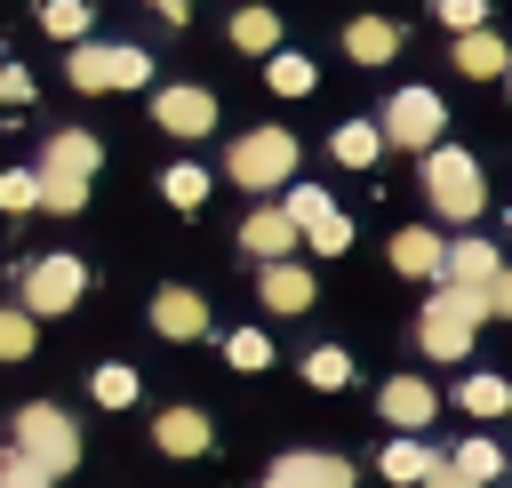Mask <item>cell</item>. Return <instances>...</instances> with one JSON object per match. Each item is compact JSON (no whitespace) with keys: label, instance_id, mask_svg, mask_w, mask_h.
Segmentation results:
<instances>
[{"label":"cell","instance_id":"obj_1","mask_svg":"<svg viewBox=\"0 0 512 488\" xmlns=\"http://www.w3.org/2000/svg\"><path fill=\"white\" fill-rule=\"evenodd\" d=\"M8 448H16L40 480H64V472L80 464V424H72L56 400H24L16 424H8Z\"/></svg>","mask_w":512,"mask_h":488},{"label":"cell","instance_id":"obj_2","mask_svg":"<svg viewBox=\"0 0 512 488\" xmlns=\"http://www.w3.org/2000/svg\"><path fill=\"white\" fill-rule=\"evenodd\" d=\"M480 320H488V296H480V288L440 280V288L424 296V312H416V344H424V360H464Z\"/></svg>","mask_w":512,"mask_h":488},{"label":"cell","instance_id":"obj_3","mask_svg":"<svg viewBox=\"0 0 512 488\" xmlns=\"http://www.w3.org/2000/svg\"><path fill=\"white\" fill-rule=\"evenodd\" d=\"M296 160H304L296 128H248V136H232L224 176H232L240 192H288V184H296Z\"/></svg>","mask_w":512,"mask_h":488},{"label":"cell","instance_id":"obj_4","mask_svg":"<svg viewBox=\"0 0 512 488\" xmlns=\"http://www.w3.org/2000/svg\"><path fill=\"white\" fill-rule=\"evenodd\" d=\"M376 128H384V152H416V160H424V152L440 144V128H448V104H440V88L408 80V88H392V96H384Z\"/></svg>","mask_w":512,"mask_h":488},{"label":"cell","instance_id":"obj_5","mask_svg":"<svg viewBox=\"0 0 512 488\" xmlns=\"http://www.w3.org/2000/svg\"><path fill=\"white\" fill-rule=\"evenodd\" d=\"M424 200L448 216V224H472L488 208V184H480V160L464 144H432L424 152Z\"/></svg>","mask_w":512,"mask_h":488},{"label":"cell","instance_id":"obj_6","mask_svg":"<svg viewBox=\"0 0 512 488\" xmlns=\"http://www.w3.org/2000/svg\"><path fill=\"white\" fill-rule=\"evenodd\" d=\"M64 80H72L80 96L144 88V80H152V56H144V48H128V40H80V48H64Z\"/></svg>","mask_w":512,"mask_h":488},{"label":"cell","instance_id":"obj_7","mask_svg":"<svg viewBox=\"0 0 512 488\" xmlns=\"http://www.w3.org/2000/svg\"><path fill=\"white\" fill-rule=\"evenodd\" d=\"M280 208H288V224H296V240H304L312 256H344V248H352V216H344L320 184H288Z\"/></svg>","mask_w":512,"mask_h":488},{"label":"cell","instance_id":"obj_8","mask_svg":"<svg viewBox=\"0 0 512 488\" xmlns=\"http://www.w3.org/2000/svg\"><path fill=\"white\" fill-rule=\"evenodd\" d=\"M80 296H88V264H80V256L56 248V256H32V264H24V312H32V320L72 312Z\"/></svg>","mask_w":512,"mask_h":488},{"label":"cell","instance_id":"obj_9","mask_svg":"<svg viewBox=\"0 0 512 488\" xmlns=\"http://www.w3.org/2000/svg\"><path fill=\"white\" fill-rule=\"evenodd\" d=\"M152 128H160V136H184V144L216 136V88H200V80L152 88Z\"/></svg>","mask_w":512,"mask_h":488},{"label":"cell","instance_id":"obj_10","mask_svg":"<svg viewBox=\"0 0 512 488\" xmlns=\"http://www.w3.org/2000/svg\"><path fill=\"white\" fill-rule=\"evenodd\" d=\"M376 416H384L400 440H416V432L440 416V392H432L424 376H384V392H376Z\"/></svg>","mask_w":512,"mask_h":488},{"label":"cell","instance_id":"obj_11","mask_svg":"<svg viewBox=\"0 0 512 488\" xmlns=\"http://www.w3.org/2000/svg\"><path fill=\"white\" fill-rule=\"evenodd\" d=\"M256 488H352V464L328 448H288V456H272V472Z\"/></svg>","mask_w":512,"mask_h":488},{"label":"cell","instance_id":"obj_12","mask_svg":"<svg viewBox=\"0 0 512 488\" xmlns=\"http://www.w3.org/2000/svg\"><path fill=\"white\" fill-rule=\"evenodd\" d=\"M96 168H104V144H96V128H48V144H40V176L88 184Z\"/></svg>","mask_w":512,"mask_h":488},{"label":"cell","instance_id":"obj_13","mask_svg":"<svg viewBox=\"0 0 512 488\" xmlns=\"http://www.w3.org/2000/svg\"><path fill=\"white\" fill-rule=\"evenodd\" d=\"M152 328L168 336V344H192V336H208V296L200 288H152Z\"/></svg>","mask_w":512,"mask_h":488},{"label":"cell","instance_id":"obj_14","mask_svg":"<svg viewBox=\"0 0 512 488\" xmlns=\"http://www.w3.org/2000/svg\"><path fill=\"white\" fill-rule=\"evenodd\" d=\"M240 248H248L256 264L296 256V224H288V208H280V200H272V208H248V216H240Z\"/></svg>","mask_w":512,"mask_h":488},{"label":"cell","instance_id":"obj_15","mask_svg":"<svg viewBox=\"0 0 512 488\" xmlns=\"http://www.w3.org/2000/svg\"><path fill=\"white\" fill-rule=\"evenodd\" d=\"M400 40H408V32H400L392 16H352V24H344V56H352L360 72L392 64V56H400Z\"/></svg>","mask_w":512,"mask_h":488},{"label":"cell","instance_id":"obj_16","mask_svg":"<svg viewBox=\"0 0 512 488\" xmlns=\"http://www.w3.org/2000/svg\"><path fill=\"white\" fill-rule=\"evenodd\" d=\"M392 272H408V280H440V272H448V240H440L432 224L392 232Z\"/></svg>","mask_w":512,"mask_h":488},{"label":"cell","instance_id":"obj_17","mask_svg":"<svg viewBox=\"0 0 512 488\" xmlns=\"http://www.w3.org/2000/svg\"><path fill=\"white\" fill-rule=\"evenodd\" d=\"M256 296H264V312H304L320 288H312V272L296 256H280V264H256Z\"/></svg>","mask_w":512,"mask_h":488},{"label":"cell","instance_id":"obj_18","mask_svg":"<svg viewBox=\"0 0 512 488\" xmlns=\"http://www.w3.org/2000/svg\"><path fill=\"white\" fill-rule=\"evenodd\" d=\"M448 64H456L464 80H504V72H512V48H504V40L480 24V32H464V40L448 48Z\"/></svg>","mask_w":512,"mask_h":488},{"label":"cell","instance_id":"obj_19","mask_svg":"<svg viewBox=\"0 0 512 488\" xmlns=\"http://www.w3.org/2000/svg\"><path fill=\"white\" fill-rule=\"evenodd\" d=\"M152 440H160V456H208V416L200 408H160L152 416Z\"/></svg>","mask_w":512,"mask_h":488},{"label":"cell","instance_id":"obj_20","mask_svg":"<svg viewBox=\"0 0 512 488\" xmlns=\"http://www.w3.org/2000/svg\"><path fill=\"white\" fill-rule=\"evenodd\" d=\"M496 272H504V256H496L488 240H472V232H464V240H448V272H440V280H456V288H480V296H488V280H496Z\"/></svg>","mask_w":512,"mask_h":488},{"label":"cell","instance_id":"obj_21","mask_svg":"<svg viewBox=\"0 0 512 488\" xmlns=\"http://www.w3.org/2000/svg\"><path fill=\"white\" fill-rule=\"evenodd\" d=\"M232 48L240 56H280V8H264V0L232 8Z\"/></svg>","mask_w":512,"mask_h":488},{"label":"cell","instance_id":"obj_22","mask_svg":"<svg viewBox=\"0 0 512 488\" xmlns=\"http://www.w3.org/2000/svg\"><path fill=\"white\" fill-rule=\"evenodd\" d=\"M328 152H336L344 168H376V160H384V128H376V120H336Z\"/></svg>","mask_w":512,"mask_h":488},{"label":"cell","instance_id":"obj_23","mask_svg":"<svg viewBox=\"0 0 512 488\" xmlns=\"http://www.w3.org/2000/svg\"><path fill=\"white\" fill-rule=\"evenodd\" d=\"M264 88H272V96H312V88H320V64L296 56V48H280V56H264Z\"/></svg>","mask_w":512,"mask_h":488},{"label":"cell","instance_id":"obj_24","mask_svg":"<svg viewBox=\"0 0 512 488\" xmlns=\"http://www.w3.org/2000/svg\"><path fill=\"white\" fill-rule=\"evenodd\" d=\"M304 384H312V392H344V384H352V352H344V344H312V352H304Z\"/></svg>","mask_w":512,"mask_h":488},{"label":"cell","instance_id":"obj_25","mask_svg":"<svg viewBox=\"0 0 512 488\" xmlns=\"http://www.w3.org/2000/svg\"><path fill=\"white\" fill-rule=\"evenodd\" d=\"M88 16H96L88 0H40V32H48V40H64V48H80V40H88Z\"/></svg>","mask_w":512,"mask_h":488},{"label":"cell","instance_id":"obj_26","mask_svg":"<svg viewBox=\"0 0 512 488\" xmlns=\"http://www.w3.org/2000/svg\"><path fill=\"white\" fill-rule=\"evenodd\" d=\"M160 200H168V208H184V216H200V200H208V168L176 160V168L160 176Z\"/></svg>","mask_w":512,"mask_h":488},{"label":"cell","instance_id":"obj_27","mask_svg":"<svg viewBox=\"0 0 512 488\" xmlns=\"http://www.w3.org/2000/svg\"><path fill=\"white\" fill-rule=\"evenodd\" d=\"M88 392H96V408H128V400L144 392V376H136L128 360H104V368L88 376Z\"/></svg>","mask_w":512,"mask_h":488},{"label":"cell","instance_id":"obj_28","mask_svg":"<svg viewBox=\"0 0 512 488\" xmlns=\"http://www.w3.org/2000/svg\"><path fill=\"white\" fill-rule=\"evenodd\" d=\"M432 464H440V456H432L424 440H392V448H384V480H408V488H424V472H432Z\"/></svg>","mask_w":512,"mask_h":488},{"label":"cell","instance_id":"obj_29","mask_svg":"<svg viewBox=\"0 0 512 488\" xmlns=\"http://www.w3.org/2000/svg\"><path fill=\"white\" fill-rule=\"evenodd\" d=\"M224 360L248 368V376H264V368H272V336H264V328H232V336H224Z\"/></svg>","mask_w":512,"mask_h":488},{"label":"cell","instance_id":"obj_30","mask_svg":"<svg viewBox=\"0 0 512 488\" xmlns=\"http://www.w3.org/2000/svg\"><path fill=\"white\" fill-rule=\"evenodd\" d=\"M456 400H464L472 416H504V408H512V384H504V376H464Z\"/></svg>","mask_w":512,"mask_h":488},{"label":"cell","instance_id":"obj_31","mask_svg":"<svg viewBox=\"0 0 512 488\" xmlns=\"http://www.w3.org/2000/svg\"><path fill=\"white\" fill-rule=\"evenodd\" d=\"M448 464H456V472H464V480H472V488H488V480H496V472H504V448H496V440H464V448H456V456H448Z\"/></svg>","mask_w":512,"mask_h":488},{"label":"cell","instance_id":"obj_32","mask_svg":"<svg viewBox=\"0 0 512 488\" xmlns=\"http://www.w3.org/2000/svg\"><path fill=\"white\" fill-rule=\"evenodd\" d=\"M40 208V168H0V216Z\"/></svg>","mask_w":512,"mask_h":488},{"label":"cell","instance_id":"obj_33","mask_svg":"<svg viewBox=\"0 0 512 488\" xmlns=\"http://www.w3.org/2000/svg\"><path fill=\"white\" fill-rule=\"evenodd\" d=\"M32 344H40V320H32L24 304H8V312H0V360H24Z\"/></svg>","mask_w":512,"mask_h":488},{"label":"cell","instance_id":"obj_34","mask_svg":"<svg viewBox=\"0 0 512 488\" xmlns=\"http://www.w3.org/2000/svg\"><path fill=\"white\" fill-rule=\"evenodd\" d=\"M432 16L464 40V32H480V24H488V0H432Z\"/></svg>","mask_w":512,"mask_h":488},{"label":"cell","instance_id":"obj_35","mask_svg":"<svg viewBox=\"0 0 512 488\" xmlns=\"http://www.w3.org/2000/svg\"><path fill=\"white\" fill-rule=\"evenodd\" d=\"M0 488H48V480H40V472H32V464L8 448V456H0Z\"/></svg>","mask_w":512,"mask_h":488},{"label":"cell","instance_id":"obj_36","mask_svg":"<svg viewBox=\"0 0 512 488\" xmlns=\"http://www.w3.org/2000/svg\"><path fill=\"white\" fill-rule=\"evenodd\" d=\"M32 96V72L24 64H0V104H24Z\"/></svg>","mask_w":512,"mask_h":488},{"label":"cell","instance_id":"obj_37","mask_svg":"<svg viewBox=\"0 0 512 488\" xmlns=\"http://www.w3.org/2000/svg\"><path fill=\"white\" fill-rule=\"evenodd\" d=\"M488 312H496V320H512V264L488 280Z\"/></svg>","mask_w":512,"mask_h":488},{"label":"cell","instance_id":"obj_38","mask_svg":"<svg viewBox=\"0 0 512 488\" xmlns=\"http://www.w3.org/2000/svg\"><path fill=\"white\" fill-rule=\"evenodd\" d=\"M144 8H152L160 24H192V8H200V0H144Z\"/></svg>","mask_w":512,"mask_h":488},{"label":"cell","instance_id":"obj_39","mask_svg":"<svg viewBox=\"0 0 512 488\" xmlns=\"http://www.w3.org/2000/svg\"><path fill=\"white\" fill-rule=\"evenodd\" d=\"M424 488H472V480H464V472H456V464H448V456H440V464H432V472H424Z\"/></svg>","mask_w":512,"mask_h":488}]
</instances>
